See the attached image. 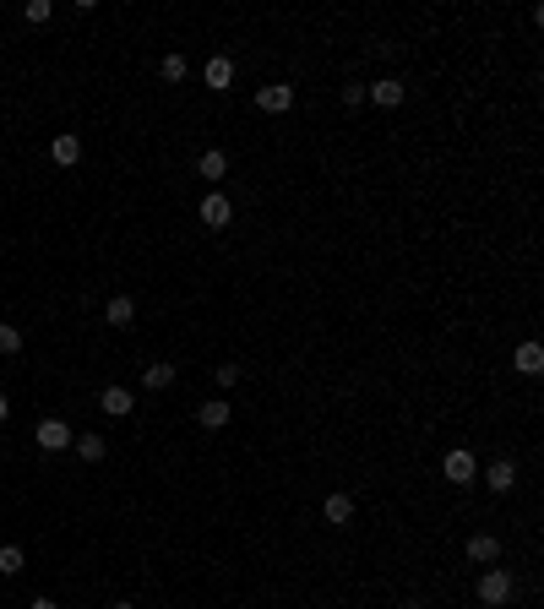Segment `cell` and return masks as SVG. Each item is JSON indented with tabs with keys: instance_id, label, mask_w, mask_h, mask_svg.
<instances>
[{
	"instance_id": "1",
	"label": "cell",
	"mask_w": 544,
	"mask_h": 609,
	"mask_svg": "<svg viewBox=\"0 0 544 609\" xmlns=\"http://www.w3.org/2000/svg\"><path fill=\"white\" fill-rule=\"evenodd\" d=\"M65 441H71V430L60 425V419H44L39 425V447H49V451H60Z\"/></svg>"
},
{
	"instance_id": "2",
	"label": "cell",
	"mask_w": 544,
	"mask_h": 609,
	"mask_svg": "<svg viewBox=\"0 0 544 609\" xmlns=\"http://www.w3.org/2000/svg\"><path fill=\"white\" fill-rule=\"evenodd\" d=\"M202 218H207V224H229V202H224V196H207V202H202Z\"/></svg>"
},
{
	"instance_id": "3",
	"label": "cell",
	"mask_w": 544,
	"mask_h": 609,
	"mask_svg": "<svg viewBox=\"0 0 544 609\" xmlns=\"http://www.w3.org/2000/svg\"><path fill=\"white\" fill-rule=\"evenodd\" d=\"M104 414H131V392L109 386V392H104Z\"/></svg>"
},
{
	"instance_id": "4",
	"label": "cell",
	"mask_w": 544,
	"mask_h": 609,
	"mask_svg": "<svg viewBox=\"0 0 544 609\" xmlns=\"http://www.w3.org/2000/svg\"><path fill=\"white\" fill-rule=\"evenodd\" d=\"M0 571H6V577H17V571H22V549H17V544L0 549Z\"/></svg>"
},
{
	"instance_id": "5",
	"label": "cell",
	"mask_w": 544,
	"mask_h": 609,
	"mask_svg": "<svg viewBox=\"0 0 544 609\" xmlns=\"http://www.w3.org/2000/svg\"><path fill=\"white\" fill-rule=\"evenodd\" d=\"M104 316H109V326H126V321H131V300H109Z\"/></svg>"
},
{
	"instance_id": "6",
	"label": "cell",
	"mask_w": 544,
	"mask_h": 609,
	"mask_svg": "<svg viewBox=\"0 0 544 609\" xmlns=\"http://www.w3.org/2000/svg\"><path fill=\"white\" fill-rule=\"evenodd\" d=\"M484 598H490V604H501V598H506V577H501V571L484 577Z\"/></svg>"
},
{
	"instance_id": "7",
	"label": "cell",
	"mask_w": 544,
	"mask_h": 609,
	"mask_svg": "<svg viewBox=\"0 0 544 609\" xmlns=\"http://www.w3.org/2000/svg\"><path fill=\"white\" fill-rule=\"evenodd\" d=\"M446 473H452V479H468V473H474V463H468L462 451H452V457H446Z\"/></svg>"
},
{
	"instance_id": "8",
	"label": "cell",
	"mask_w": 544,
	"mask_h": 609,
	"mask_svg": "<svg viewBox=\"0 0 544 609\" xmlns=\"http://www.w3.org/2000/svg\"><path fill=\"white\" fill-rule=\"evenodd\" d=\"M22 348V332L17 326H0V354H17Z\"/></svg>"
},
{
	"instance_id": "9",
	"label": "cell",
	"mask_w": 544,
	"mask_h": 609,
	"mask_svg": "<svg viewBox=\"0 0 544 609\" xmlns=\"http://www.w3.org/2000/svg\"><path fill=\"white\" fill-rule=\"evenodd\" d=\"M55 158H60V163H77V136H60V142H55Z\"/></svg>"
},
{
	"instance_id": "10",
	"label": "cell",
	"mask_w": 544,
	"mask_h": 609,
	"mask_svg": "<svg viewBox=\"0 0 544 609\" xmlns=\"http://www.w3.org/2000/svg\"><path fill=\"white\" fill-rule=\"evenodd\" d=\"M224 419H229V408H224V403H207V408H202V425H224Z\"/></svg>"
},
{
	"instance_id": "11",
	"label": "cell",
	"mask_w": 544,
	"mask_h": 609,
	"mask_svg": "<svg viewBox=\"0 0 544 609\" xmlns=\"http://www.w3.org/2000/svg\"><path fill=\"white\" fill-rule=\"evenodd\" d=\"M169 381H174V370H169V365H153V370H147V386H169Z\"/></svg>"
},
{
	"instance_id": "12",
	"label": "cell",
	"mask_w": 544,
	"mask_h": 609,
	"mask_svg": "<svg viewBox=\"0 0 544 609\" xmlns=\"http://www.w3.org/2000/svg\"><path fill=\"white\" fill-rule=\"evenodd\" d=\"M376 98H381V103H398V98H403V87H398V82H381Z\"/></svg>"
},
{
	"instance_id": "13",
	"label": "cell",
	"mask_w": 544,
	"mask_h": 609,
	"mask_svg": "<svg viewBox=\"0 0 544 609\" xmlns=\"http://www.w3.org/2000/svg\"><path fill=\"white\" fill-rule=\"evenodd\" d=\"M77 447H82V457H104V441H98V435H82Z\"/></svg>"
},
{
	"instance_id": "14",
	"label": "cell",
	"mask_w": 544,
	"mask_h": 609,
	"mask_svg": "<svg viewBox=\"0 0 544 609\" xmlns=\"http://www.w3.org/2000/svg\"><path fill=\"white\" fill-rule=\"evenodd\" d=\"M261 103H267V109H283V103H289V93H283V87H267V93H261Z\"/></svg>"
},
{
	"instance_id": "15",
	"label": "cell",
	"mask_w": 544,
	"mask_h": 609,
	"mask_svg": "<svg viewBox=\"0 0 544 609\" xmlns=\"http://www.w3.org/2000/svg\"><path fill=\"white\" fill-rule=\"evenodd\" d=\"M327 517H332V523H343V517H349V501H343V495H332V501H327Z\"/></svg>"
},
{
	"instance_id": "16",
	"label": "cell",
	"mask_w": 544,
	"mask_h": 609,
	"mask_svg": "<svg viewBox=\"0 0 544 609\" xmlns=\"http://www.w3.org/2000/svg\"><path fill=\"white\" fill-rule=\"evenodd\" d=\"M490 485L506 489V485H512V468H506V463H501V468H490Z\"/></svg>"
},
{
	"instance_id": "17",
	"label": "cell",
	"mask_w": 544,
	"mask_h": 609,
	"mask_svg": "<svg viewBox=\"0 0 544 609\" xmlns=\"http://www.w3.org/2000/svg\"><path fill=\"white\" fill-rule=\"evenodd\" d=\"M202 174H224V153H207L202 158Z\"/></svg>"
},
{
	"instance_id": "18",
	"label": "cell",
	"mask_w": 544,
	"mask_h": 609,
	"mask_svg": "<svg viewBox=\"0 0 544 609\" xmlns=\"http://www.w3.org/2000/svg\"><path fill=\"white\" fill-rule=\"evenodd\" d=\"M207 77L218 82V87H224V82H229V60H212V65H207Z\"/></svg>"
},
{
	"instance_id": "19",
	"label": "cell",
	"mask_w": 544,
	"mask_h": 609,
	"mask_svg": "<svg viewBox=\"0 0 544 609\" xmlns=\"http://www.w3.org/2000/svg\"><path fill=\"white\" fill-rule=\"evenodd\" d=\"M468 549H474L479 560H490V555H496V539H474V544H468Z\"/></svg>"
},
{
	"instance_id": "20",
	"label": "cell",
	"mask_w": 544,
	"mask_h": 609,
	"mask_svg": "<svg viewBox=\"0 0 544 609\" xmlns=\"http://www.w3.org/2000/svg\"><path fill=\"white\" fill-rule=\"evenodd\" d=\"M6 414H11V403H6V397H0V419H6Z\"/></svg>"
},
{
	"instance_id": "21",
	"label": "cell",
	"mask_w": 544,
	"mask_h": 609,
	"mask_svg": "<svg viewBox=\"0 0 544 609\" xmlns=\"http://www.w3.org/2000/svg\"><path fill=\"white\" fill-rule=\"evenodd\" d=\"M33 609H55V604H49V598H39V604H33Z\"/></svg>"
},
{
	"instance_id": "22",
	"label": "cell",
	"mask_w": 544,
	"mask_h": 609,
	"mask_svg": "<svg viewBox=\"0 0 544 609\" xmlns=\"http://www.w3.org/2000/svg\"><path fill=\"white\" fill-rule=\"evenodd\" d=\"M115 609H131V604H115Z\"/></svg>"
}]
</instances>
